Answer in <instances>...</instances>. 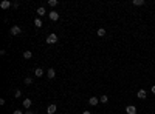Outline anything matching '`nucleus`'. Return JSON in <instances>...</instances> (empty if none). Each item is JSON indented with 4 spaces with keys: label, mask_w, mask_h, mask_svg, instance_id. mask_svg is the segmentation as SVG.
I'll list each match as a JSON object with an SVG mask.
<instances>
[{
    "label": "nucleus",
    "mask_w": 155,
    "mask_h": 114,
    "mask_svg": "<svg viewBox=\"0 0 155 114\" xmlns=\"http://www.w3.org/2000/svg\"><path fill=\"white\" fill-rule=\"evenodd\" d=\"M19 5H20L19 2H14V3H13V6H14V8H19Z\"/></svg>",
    "instance_id": "obj_22"
},
{
    "label": "nucleus",
    "mask_w": 155,
    "mask_h": 114,
    "mask_svg": "<svg viewBox=\"0 0 155 114\" xmlns=\"http://www.w3.org/2000/svg\"><path fill=\"white\" fill-rule=\"evenodd\" d=\"M54 76H56V71L53 70V68H50V70L47 71V77L48 79H54Z\"/></svg>",
    "instance_id": "obj_10"
},
{
    "label": "nucleus",
    "mask_w": 155,
    "mask_h": 114,
    "mask_svg": "<svg viewBox=\"0 0 155 114\" xmlns=\"http://www.w3.org/2000/svg\"><path fill=\"white\" fill-rule=\"evenodd\" d=\"M99 102H102V103H107V102H109V97H107V96H101V97H99Z\"/></svg>",
    "instance_id": "obj_17"
},
{
    "label": "nucleus",
    "mask_w": 155,
    "mask_h": 114,
    "mask_svg": "<svg viewBox=\"0 0 155 114\" xmlns=\"http://www.w3.org/2000/svg\"><path fill=\"white\" fill-rule=\"evenodd\" d=\"M56 110H57L56 105H54V103H51V105H48V108H47V113H48V114H54Z\"/></svg>",
    "instance_id": "obj_8"
},
{
    "label": "nucleus",
    "mask_w": 155,
    "mask_h": 114,
    "mask_svg": "<svg viewBox=\"0 0 155 114\" xmlns=\"http://www.w3.org/2000/svg\"><path fill=\"white\" fill-rule=\"evenodd\" d=\"M98 102H99L98 97H90V99H89V103H90L91 106H96V105H98Z\"/></svg>",
    "instance_id": "obj_9"
},
{
    "label": "nucleus",
    "mask_w": 155,
    "mask_h": 114,
    "mask_svg": "<svg viewBox=\"0 0 155 114\" xmlns=\"http://www.w3.org/2000/svg\"><path fill=\"white\" fill-rule=\"evenodd\" d=\"M31 83H33V79L31 77H26L25 79V85H31Z\"/></svg>",
    "instance_id": "obj_19"
},
{
    "label": "nucleus",
    "mask_w": 155,
    "mask_h": 114,
    "mask_svg": "<svg viewBox=\"0 0 155 114\" xmlns=\"http://www.w3.org/2000/svg\"><path fill=\"white\" fill-rule=\"evenodd\" d=\"M34 26H36V28H41V26H42V20L39 19V17H36V19H34Z\"/></svg>",
    "instance_id": "obj_13"
},
{
    "label": "nucleus",
    "mask_w": 155,
    "mask_h": 114,
    "mask_svg": "<svg viewBox=\"0 0 155 114\" xmlns=\"http://www.w3.org/2000/svg\"><path fill=\"white\" fill-rule=\"evenodd\" d=\"M23 57H25L26 60L31 59V57H33V53H31V51H25V53H23Z\"/></svg>",
    "instance_id": "obj_16"
},
{
    "label": "nucleus",
    "mask_w": 155,
    "mask_h": 114,
    "mask_svg": "<svg viewBox=\"0 0 155 114\" xmlns=\"http://www.w3.org/2000/svg\"><path fill=\"white\" fill-rule=\"evenodd\" d=\"M48 5H50V6H56V5H57V0H48Z\"/></svg>",
    "instance_id": "obj_18"
},
{
    "label": "nucleus",
    "mask_w": 155,
    "mask_h": 114,
    "mask_svg": "<svg viewBox=\"0 0 155 114\" xmlns=\"http://www.w3.org/2000/svg\"><path fill=\"white\" fill-rule=\"evenodd\" d=\"M48 17H50L53 22H56V20H59V13L53 9V11H50V13H48Z\"/></svg>",
    "instance_id": "obj_3"
},
{
    "label": "nucleus",
    "mask_w": 155,
    "mask_h": 114,
    "mask_svg": "<svg viewBox=\"0 0 155 114\" xmlns=\"http://www.w3.org/2000/svg\"><path fill=\"white\" fill-rule=\"evenodd\" d=\"M36 13H37V15H39V17H44L45 14H47V9H45L44 6H39V8H37V11H36Z\"/></svg>",
    "instance_id": "obj_7"
},
{
    "label": "nucleus",
    "mask_w": 155,
    "mask_h": 114,
    "mask_svg": "<svg viewBox=\"0 0 155 114\" xmlns=\"http://www.w3.org/2000/svg\"><path fill=\"white\" fill-rule=\"evenodd\" d=\"M13 114H25V113H23V111H22V110H16V111H14Z\"/></svg>",
    "instance_id": "obj_21"
},
{
    "label": "nucleus",
    "mask_w": 155,
    "mask_h": 114,
    "mask_svg": "<svg viewBox=\"0 0 155 114\" xmlns=\"http://www.w3.org/2000/svg\"><path fill=\"white\" fill-rule=\"evenodd\" d=\"M144 5V0H133V6H141Z\"/></svg>",
    "instance_id": "obj_15"
},
{
    "label": "nucleus",
    "mask_w": 155,
    "mask_h": 114,
    "mask_svg": "<svg viewBox=\"0 0 155 114\" xmlns=\"http://www.w3.org/2000/svg\"><path fill=\"white\" fill-rule=\"evenodd\" d=\"M9 32H11V36H19V34H22V28L17 26V25H14V26H11Z\"/></svg>",
    "instance_id": "obj_1"
},
{
    "label": "nucleus",
    "mask_w": 155,
    "mask_h": 114,
    "mask_svg": "<svg viewBox=\"0 0 155 114\" xmlns=\"http://www.w3.org/2000/svg\"><path fill=\"white\" fill-rule=\"evenodd\" d=\"M57 42V36H56V34H50V36L47 37V43L48 45H54Z\"/></svg>",
    "instance_id": "obj_2"
},
{
    "label": "nucleus",
    "mask_w": 155,
    "mask_h": 114,
    "mask_svg": "<svg viewBox=\"0 0 155 114\" xmlns=\"http://www.w3.org/2000/svg\"><path fill=\"white\" fill-rule=\"evenodd\" d=\"M34 76L36 77H42L44 76V70L42 68H36V70H34Z\"/></svg>",
    "instance_id": "obj_11"
},
{
    "label": "nucleus",
    "mask_w": 155,
    "mask_h": 114,
    "mask_svg": "<svg viewBox=\"0 0 155 114\" xmlns=\"http://www.w3.org/2000/svg\"><path fill=\"white\" fill-rule=\"evenodd\" d=\"M136 96H138V99H141V100H144L146 97H147V93H146V89H140L138 93H136Z\"/></svg>",
    "instance_id": "obj_5"
},
{
    "label": "nucleus",
    "mask_w": 155,
    "mask_h": 114,
    "mask_svg": "<svg viewBox=\"0 0 155 114\" xmlns=\"http://www.w3.org/2000/svg\"><path fill=\"white\" fill-rule=\"evenodd\" d=\"M151 89H152V93H154V94H155V85H154V86H152V88H151Z\"/></svg>",
    "instance_id": "obj_23"
},
{
    "label": "nucleus",
    "mask_w": 155,
    "mask_h": 114,
    "mask_svg": "<svg viewBox=\"0 0 155 114\" xmlns=\"http://www.w3.org/2000/svg\"><path fill=\"white\" fill-rule=\"evenodd\" d=\"M82 114H91V113H90V111H84Z\"/></svg>",
    "instance_id": "obj_25"
},
{
    "label": "nucleus",
    "mask_w": 155,
    "mask_h": 114,
    "mask_svg": "<svg viewBox=\"0 0 155 114\" xmlns=\"http://www.w3.org/2000/svg\"><path fill=\"white\" fill-rule=\"evenodd\" d=\"M14 96H16V97H20V96H22V91H19V89H17L16 93H14Z\"/></svg>",
    "instance_id": "obj_20"
},
{
    "label": "nucleus",
    "mask_w": 155,
    "mask_h": 114,
    "mask_svg": "<svg viewBox=\"0 0 155 114\" xmlns=\"http://www.w3.org/2000/svg\"><path fill=\"white\" fill-rule=\"evenodd\" d=\"M25 114H34V113H33V111H26Z\"/></svg>",
    "instance_id": "obj_24"
},
{
    "label": "nucleus",
    "mask_w": 155,
    "mask_h": 114,
    "mask_svg": "<svg viewBox=\"0 0 155 114\" xmlns=\"http://www.w3.org/2000/svg\"><path fill=\"white\" fill-rule=\"evenodd\" d=\"M9 6H13V3H11L9 0H3V2L0 3V8H2V9H8Z\"/></svg>",
    "instance_id": "obj_4"
},
{
    "label": "nucleus",
    "mask_w": 155,
    "mask_h": 114,
    "mask_svg": "<svg viewBox=\"0 0 155 114\" xmlns=\"http://www.w3.org/2000/svg\"><path fill=\"white\" fill-rule=\"evenodd\" d=\"M31 103H33L31 99H25V100H23V108H26V110H28V108L31 106Z\"/></svg>",
    "instance_id": "obj_12"
},
{
    "label": "nucleus",
    "mask_w": 155,
    "mask_h": 114,
    "mask_svg": "<svg viewBox=\"0 0 155 114\" xmlns=\"http://www.w3.org/2000/svg\"><path fill=\"white\" fill-rule=\"evenodd\" d=\"M126 113H127V114H136V106L129 105L127 108H126Z\"/></svg>",
    "instance_id": "obj_6"
},
{
    "label": "nucleus",
    "mask_w": 155,
    "mask_h": 114,
    "mask_svg": "<svg viewBox=\"0 0 155 114\" xmlns=\"http://www.w3.org/2000/svg\"><path fill=\"white\" fill-rule=\"evenodd\" d=\"M96 34H98V37H104V36H106V29H104V28H99Z\"/></svg>",
    "instance_id": "obj_14"
}]
</instances>
